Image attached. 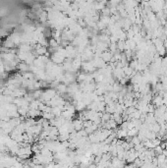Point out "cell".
<instances>
[{
  "label": "cell",
  "instance_id": "1",
  "mask_svg": "<svg viewBox=\"0 0 167 168\" xmlns=\"http://www.w3.org/2000/svg\"><path fill=\"white\" fill-rule=\"evenodd\" d=\"M39 94H41V91H39V92H38V95H39ZM35 96H37V92L35 93Z\"/></svg>",
  "mask_w": 167,
  "mask_h": 168
}]
</instances>
